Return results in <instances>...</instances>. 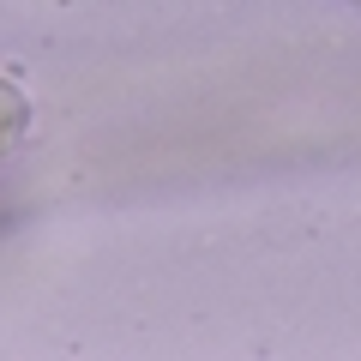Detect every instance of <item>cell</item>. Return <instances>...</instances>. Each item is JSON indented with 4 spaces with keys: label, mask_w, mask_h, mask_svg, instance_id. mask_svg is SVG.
Masks as SVG:
<instances>
[{
    "label": "cell",
    "mask_w": 361,
    "mask_h": 361,
    "mask_svg": "<svg viewBox=\"0 0 361 361\" xmlns=\"http://www.w3.org/2000/svg\"><path fill=\"white\" fill-rule=\"evenodd\" d=\"M25 133H30V97L13 85V78H0V163L18 151Z\"/></svg>",
    "instance_id": "1"
}]
</instances>
